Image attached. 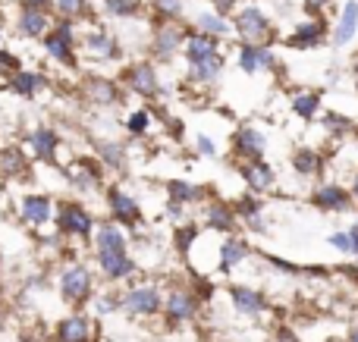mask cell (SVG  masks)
Listing matches in <instances>:
<instances>
[{
	"instance_id": "cell-1",
	"label": "cell",
	"mask_w": 358,
	"mask_h": 342,
	"mask_svg": "<svg viewBox=\"0 0 358 342\" xmlns=\"http://www.w3.org/2000/svg\"><path fill=\"white\" fill-rule=\"evenodd\" d=\"M236 29H239V35L245 38V44H261L267 35H271V22H267L264 13L255 10V6H248V10L239 13Z\"/></svg>"
},
{
	"instance_id": "cell-2",
	"label": "cell",
	"mask_w": 358,
	"mask_h": 342,
	"mask_svg": "<svg viewBox=\"0 0 358 342\" xmlns=\"http://www.w3.org/2000/svg\"><path fill=\"white\" fill-rule=\"evenodd\" d=\"M60 289L69 302H85L88 292H92V274H88L85 267H79V264H73V267L63 270Z\"/></svg>"
},
{
	"instance_id": "cell-3",
	"label": "cell",
	"mask_w": 358,
	"mask_h": 342,
	"mask_svg": "<svg viewBox=\"0 0 358 342\" xmlns=\"http://www.w3.org/2000/svg\"><path fill=\"white\" fill-rule=\"evenodd\" d=\"M315 205L321 207V211L343 214V211H349V207L355 205V198H352V192H346L343 186H334V182H327V186H321L315 192Z\"/></svg>"
},
{
	"instance_id": "cell-4",
	"label": "cell",
	"mask_w": 358,
	"mask_h": 342,
	"mask_svg": "<svg viewBox=\"0 0 358 342\" xmlns=\"http://www.w3.org/2000/svg\"><path fill=\"white\" fill-rule=\"evenodd\" d=\"M123 305H126V311L129 314L145 318V314H155L157 308H161V295H157L155 286H138V289H132V292L126 295Z\"/></svg>"
},
{
	"instance_id": "cell-5",
	"label": "cell",
	"mask_w": 358,
	"mask_h": 342,
	"mask_svg": "<svg viewBox=\"0 0 358 342\" xmlns=\"http://www.w3.org/2000/svg\"><path fill=\"white\" fill-rule=\"evenodd\" d=\"M44 47H48V54L54 60H63V63L73 60V29H69V22H60L57 31H48L44 35Z\"/></svg>"
},
{
	"instance_id": "cell-6",
	"label": "cell",
	"mask_w": 358,
	"mask_h": 342,
	"mask_svg": "<svg viewBox=\"0 0 358 342\" xmlns=\"http://www.w3.org/2000/svg\"><path fill=\"white\" fill-rule=\"evenodd\" d=\"M324 35H327V25H324L321 19H311V22H302V25H299V29L289 35V47H296V50L317 47V44L324 41Z\"/></svg>"
},
{
	"instance_id": "cell-7",
	"label": "cell",
	"mask_w": 358,
	"mask_h": 342,
	"mask_svg": "<svg viewBox=\"0 0 358 342\" xmlns=\"http://www.w3.org/2000/svg\"><path fill=\"white\" fill-rule=\"evenodd\" d=\"M60 230L73 232V236H88V232H92V217H88V211L85 207H79V205H63Z\"/></svg>"
},
{
	"instance_id": "cell-8",
	"label": "cell",
	"mask_w": 358,
	"mask_h": 342,
	"mask_svg": "<svg viewBox=\"0 0 358 342\" xmlns=\"http://www.w3.org/2000/svg\"><path fill=\"white\" fill-rule=\"evenodd\" d=\"M98 264L110 280H123V276H129L136 270V264L129 261L126 251H98Z\"/></svg>"
},
{
	"instance_id": "cell-9",
	"label": "cell",
	"mask_w": 358,
	"mask_h": 342,
	"mask_svg": "<svg viewBox=\"0 0 358 342\" xmlns=\"http://www.w3.org/2000/svg\"><path fill=\"white\" fill-rule=\"evenodd\" d=\"M355 31H358V0H349V3L343 6L340 22H336V29H334V44L336 47L349 44L355 38Z\"/></svg>"
},
{
	"instance_id": "cell-10",
	"label": "cell",
	"mask_w": 358,
	"mask_h": 342,
	"mask_svg": "<svg viewBox=\"0 0 358 342\" xmlns=\"http://www.w3.org/2000/svg\"><path fill=\"white\" fill-rule=\"evenodd\" d=\"M239 66L242 73H258V69H271L273 66V54L261 44H245L239 50Z\"/></svg>"
},
{
	"instance_id": "cell-11",
	"label": "cell",
	"mask_w": 358,
	"mask_h": 342,
	"mask_svg": "<svg viewBox=\"0 0 358 342\" xmlns=\"http://www.w3.org/2000/svg\"><path fill=\"white\" fill-rule=\"evenodd\" d=\"M242 176H245V182H248V188H252V192H267V188L273 186V170H271V163H264V161L245 163Z\"/></svg>"
},
{
	"instance_id": "cell-12",
	"label": "cell",
	"mask_w": 358,
	"mask_h": 342,
	"mask_svg": "<svg viewBox=\"0 0 358 342\" xmlns=\"http://www.w3.org/2000/svg\"><path fill=\"white\" fill-rule=\"evenodd\" d=\"M110 211H113V217H117L120 223H129V226L138 223V205H136V198H129V195L120 192V188H113V192H110Z\"/></svg>"
},
{
	"instance_id": "cell-13",
	"label": "cell",
	"mask_w": 358,
	"mask_h": 342,
	"mask_svg": "<svg viewBox=\"0 0 358 342\" xmlns=\"http://www.w3.org/2000/svg\"><path fill=\"white\" fill-rule=\"evenodd\" d=\"M236 148H239V154H245L248 161H261V154H264L267 142H264V135H261L258 129L245 126V129L236 135Z\"/></svg>"
},
{
	"instance_id": "cell-14",
	"label": "cell",
	"mask_w": 358,
	"mask_h": 342,
	"mask_svg": "<svg viewBox=\"0 0 358 342\" xmlns=\"http://www.w3.org/2000/svg\"><path fill=\"white\" fill-rule=\"evenodd\" d=\"M19 31L29 38H41L48 35V13L44 10H35V6H25L19 13Z\"/></svg>"
},
{
	"instance_id": "cell-15",
	"label": "cell",
	"mask_w": 358,
	"mask_h": 342,
	"mask_svg": "<svg viewBox=\"0 0 358 342\" xmlns=\"http://www.w3.org/2000/svg\"><path fill=\"white\" fill-rule=\"evenodd\" d=\"M185 54H189L192 63L217 57V41H214V35H204V31H198V35L185 38Z\"/></svg>"
},
{
	"instance_id": "cell-16",
	"label": "cell",
	"mask_w": 358,
	"mask_h": 342,
	"mask_svg": "<svg viewBox=\"0 0 358 342\" xmlns=\"http://www.w3.org/2000/svg\"><path fill=\"white\" fill-rule=\"evenodd\" d=\"M22 217H25V223H31V226L48 223V217H50V198H44V195H29V198L22 201Z\"/></svg>"
},
{
	"instance_id": "cell-17",
	"label": "cell",
	"mask_w": 358,
	"mask_h": 342,
	"mask_svg": "<svg viewBox=\"0 0 358 342\" xmlns=\"http://www.w3.org/2000/svg\"><path fill=\"white\" fill-rule=\"evenodd\" d=\"M60 342H88L92 339V324L85 318H66L57 330Z\"/></svg>"
},
{
	"instance_id": "cell-18",
	"label": "cell",
	"mask_w": 358,
	"mask_h": 342,
	"mask_svg": "<svg viewBox=\"0 0 358 342\" xmlns=\"http://www.w3.org/2000/svg\"><path fill=\"white\" fill-rule=\"evenodd\" d=\"M233 302H236V308H239L242 314H261L267 308V299L261 292H252V289H242V286H236L233 289Z\"/></svg>"
},
{
	"instance_id": "cell-19",
	"label": "cell",
	"mask_w": 358,
	"mask_h": 342,
	"mask_svg": "<svg viewBox=\"0 0 358 342\" xmlns=\"http://www.w3.org/2000/svg\"><path fill=\"white\" fill-rule=\"evenodd\" d=\"M195 314V299L189 292H173L167 299V320H189Z\"/></svg>"
},
{
	"instance_id": "cell-20",
	"label": "cell",
	"mask_w": 358,
	"mask_h": 342,
	"mask_svg": "<svg viewBox=\"0 0 358 342\" xmlns=\"http://www.w3.org/2000/svg\"><path fill=\"white\" fill-rule=\"evenodd\" d=\"M129 85L136 88L138 94H145V98H151V94H157V73L151 66H136L129 73Z\"/></svg>"
},
{
	"instance_id": "cell-21",
	"label": "cell",
	"mask_w": 358,
	"mask_h": 342,
	"mask_svg": "<svg viewBox=\"0 0 358 342\" xmlns=\"http://www.w3.org/2000/svg\"><path fill=\"white\" fill-rule=\"evenodd\" d=\"M321 154H317L315 148H299L296 154H292V167H296V173L302 176H317L321 173Z\"/></svg>"
},
{
	"instance_id": "cell-22",
	"label": "cell",
	"mask_w": 358,
	"mask_h": 342,
	"mask_svg": "<svg viewBox=\"0 0 358 342\" xmlns=\"http://www.w3.org/2000/svg\"><path fill=\"white\" fill-rule=\"evenodd\" d=\"M317 107H321V94L317 91H296L292 94V110L302 119H315Z\"/></svg>"
},
{
	"instance_id": "cell-23",
	"label": "cell",
	"mask_w": 358,
	"mask_h": 342,
	"mask_svg": "<svg viewBox=\"0 0 358 342\" xmlns=\"http://www.w3.org/2000/svg\"><path fill=\"white\" fill-rule=\"evenodd\" d=\"M98 251H126V236L120 226H101L98 230Z\"/></svg>"
},
{
	"instance_id": "cell-24",
	"label": "cell",
	"mask_w": 358,
	"mask_h": 342,
	"mask_svg": "<svg viewBox=\"0 0 358 342\" xmlns=\"http://www.w3.org/2000/svg\"><path fill=\"white\" fill-rule=\"evenodd\" d=\"M248 255V245L245 242H239V239H229V242H223L220 245V270L227 274L233 264H239L242 258Z\"/></svg>"
},
{
	"instance_id": "cell-25",
	"label": "cell",
	"mask_w": 358,
	"mask_h": 342,
	"mask_svg": "<svg viewBox=\"0 0 358 342\" xmlns=\"http://www.w3.org/2000/svg\"><path fill=\"white\" fill-rule=\"evenodd\" d=\"M31 148H35L38 157H44V161H54V157H57V135L50 129H38L35 135H31Z\"/></svg>"
},
{
	"instance_id": "cell-26",
	"label": "cell",
	"mask_w": 358,
	"mask_h": 342,
	"mask_svg": "<svg viewBox=\"0 0 358 342\" xmlns=\"http://www.w3.org/2000/svg\"><path fill=\"white\" fill-rule=\"evenodd\" d=\"M223 69V60L220 57H210V60H198L192 63V79L195 82H214Z\"/></svg>"
},
{
	"instance_id": "cell-27",
	"label": "cell",
	"mask_w": 358,
	"mask_h": 342,
	"mask_svg": "<svg viewBox=\"0 0 358 342\" xmlns=\"http://www.w3.org/2000/svg\"><path fill=\"white\" fill-rule=\"evenodd\" d=\"M85 47H88V54L98 57V60H110V57H117V41L107 38V35H92Z\"/></svg>"
},
{
	"instance_id": "cell-28",
	"label": "cell",
	"mask_w": 358,
	"mask_h": 342,
	"mask_svg": "<svg viewBox=\"0 0 358 342\" xmlns=\"http://www.w3.org/2000/svg\"><path fill=\"white\" fill-rule=\"evenodd\" d=\"M330 245L336 251H343V255H358V226H349L346 232H334Z\"/></svg>"
},
{
	"instance_id": "cell-29",
	"label": "cell",
	"mask_w": 358,
	"mask_h": 342,
	"mask_svg": "<svg viewBox=\"0 0 358 342\" xmlns=\"http://www.w3.org/2000/svg\"><path fill=\"white\" fill-rule=\"evenodd\" d=\"M66 176H69V182H73V186H79V188H88V186H94V182H98V173H94L92 163H76V167L66 170Z\"/></svg>"
},
{
	"instance_id": "cell-30",
	"label": "cell",
	"mask_w": 358,
	"mask_h": 342,
	"mask_svg": "<svg viewBox=\"0 0 358 342\" xmlns=\"http://www.w3.org/2000/svg\"><path fill=\"white\" fill-rule=\"evenodd\" d=\"M179 41H182V35H179V29H170V25H164L161 29V35H157V54L161 57H170L173 50L179 47Z\"/></svg>"
},
{
	"instance_id": "cell-31",
	"label": "cell",
	"mask_w": 358,
	"mask_h": 342,
	"mask_svg": "<svg viewBox=\"0 0 358 342\" xmlns=\"http://www.w3.org/2000/svg\"><path fill=\"white\" fill-rule=\"evenodd\" d=\"M41 75L38 73H16V79H13V91L22 94V98H29V94H35V88L41 85Z\"/></svg>"
},
{
	"instance_id": "cell-32",
	"label": "cell",
	"mask_w": 358,
	"mask_h": 342,
	"mask_svg": "<svg viewBox=\"0 0 358 342\" xmlns=\"http://www.w3.org/2000/svg\"><path fill=\"white\" fill-rule=\"evenodd\" d=\"M88 94H92L98 104H110V101H117V85L104 82V79H94L92 85H88Z\"/></svg>"
},
{
	"instance_id": "cell-33",
	"label": "cell",
	"mask_w": 358,
	"mask_h": 342,
	"mask_svg": "<svg viewBox=\"0 0 358 342\" xmlns=\"http://www.w3.org/2000/svg\"><path fill=\"white\" fill-rule=\"evenodd\" d=\"M167 192H170V198H173L176 205H185V201H195L198 195H201L195 186H189V182H179V179L170 182V186H167Z\"/></svg>"
},
{
	"instance_id": "cell-34",
	"label": "cell",
	"mask_w": 358,
	"mask_h": 342,
	"mask_svg": "<svg viewBox=\"0 0 358 342\" xmlns=\"http://www.w3.org/2000/svg\"><path fill=\"white\" fill-rule=\"evenodd\" d=\"M208 223L214 226V230H229V226H233V211H229L227 205H210Z\"/></svg>"
},
{
	"instance_id": "cell-35",
	"label": "cell",
	"mask_w": 358,
	"mask_h": 342,
	"mask_svg": "<svg viewBox=\"0 0 358 342\" xmlns=\"http://www.w3.org/2000/svg\"><path fill=\"white\" fill-rule=\"evenodd\" d=\"M198 29H201L204 35H227L229 25L223 22V16H208V13H204V16H198Z\"/></svg>"
},
{
	"instance_id": "cell-36",
	"label": "cell",
	"mask_w": 358,
	"mask_h": 342,
	"mask_svg": "<svg viewBox=\"0 0 358 342\" xmlns=\"http://www.w3.org/2000/svg\"><path fill=\"white\" fill-rule=\"evenodd\" d=\"M324 129L334 132V135H346V132H352V123L346 117H340V113H327L324 117Z\"/></svg>"
},
{
	"instance_id": "cell-37",
	"label": "cell",
	"mask_w": 358,
	"mask_h": 342,
	"mask_svg": "<svg viewBox=\"0 0 358 342\" xmlns=\"http://www.w3.org/2000/svg\"><path fill=\"white\" fill-rule=\"evenodd\" d=\"M54 6L63 16H79V13L85 10V0H54Z\"/></svg>"
},
{
	"instance_id": "cell-38",
	"label": "cell",
	"mask_w": 358,
	"mask_h": 342,
	"mask_svg": "<svg viewBox=\"0 0 358 342\" xmlns=\"http://www.w3.org/2000/svg\"><path fill=\"white\" fill-rule=\"evenodd\" d=\"M107 6H110V13H117V16H132V13L138 10L136 0H107Z\"/></svg>"
},
{
	"instance_id": "cell-39",
	"label": "cell",
	"mask_w": 358,
	"mask_h": 342,
	"mask_svg": "<svg viewBox=\"0 0 358 342\" xmlns=\"http://www.w3.org/2000/svg\"><path fill=\"white\" fill-rule=\"evenodd\" d=\"M148 123H151V117H148L145 110L132 113V119H129V132H132V135H142V132L148 129Z\"/></svg>"
},
{
	"instance_id": "cell-40",
	"label": "cell",
	"mask_w": 358,
	"mask_h": 342,
	"mask_svg": "<svg viewBox=\"0 0 358 342\" xmlns=\"http://www.w3.org/2000/svg\"><path fill=\"white\" fill-rule=\"evenodd\" d=\"M101 157H104V161H110L113 167H120V163H123V151H120V144H101Z\"/></svg>"
},
{
	"instance_id": "cell-41",
	"label": "cell",
	"mask_w": 358,
	"mask_h": 342,
	"mask_svg": "<svg viewBox=\"0 0 358 342\" xmlns=\"http://www.w3.org/2000/svg\"><path fill=\"white\" fill-rule=\"evenodd\" d=\"M236 211H239L242 217L255 220V217H258V211H261V207H258V201H255V198H242L239 205H236Z\"/></svg>"
},
{
	"instance_id": "cell-42",
	"label": "cell",
	"mask_w": 358,
	"mask_h": 342,
	"mask_svg": "<svg viewBox=\"0 0 358 342\" xmlns=\"http://www.w3.org/2000/svg\"><path fill=\"white\" fill-rule=\"evenodd\" d=\"M192 239H195V226H189V230L179 232V236H176V245H179V248H189Z\"/></svg>"
},
{
	"instance_id": "cell-43",
	"label": "cell",
	"mask_w": 358,
	"mask_h": 342,
	"mask_svg": "<svg viewBox=\"0 0 358 342\" xmlns=\"http://www.w3.org/2000/svg\"><path fill=\"white\" fill-rule=\"evenodd\" d=\"M198 151H201L204 157H214V154H217V148H214V144H210V138H204V135L198 138Z\"/></svg>"
},
{
	"instance_id": "cell-44",
	"label": "cell",
	"mask_w": 358,
	"mask_h": 342,
	"mask_svg": "<svg viewBox=\"0 0 358 342\" xmlns=\"http://www.w3.org/2000/svg\"><path fill=\"white\" fill-rule=\"evenodd\" d=\"M157 6H161V13H170V16L179 13V0H157Z\"/></svg>"
},
{
	"instance_id": "cell-45",
	"label": "cell",
	"mask_w": 358,
	"mask_h": 342,
	"mask_svg": "<svg viewBox=\"0 0 358 342\" xmlns=\"http://www.w3.org/2000/svg\"><path fill=\"white\" fill-rule=\"evenodd\" d=\"M327 6V0H305V10L308 13H321Z\"/></svg>"
},
{
	"instance_id": "cell-46",
	"label": "cell",
	"mask_w": 358,
	"mask_h": 342,
	"mask_svg": "<svg viewBox=\"0 0 358 342\" xmlns=\"http://www.w3.org/2000/svg\"><path fill=\"white\" fill-rule=\"evenodd\" d=\"M0 66H6V69H16L19 63H16V57H10V54H3V50H0Z\"/></svg>"
},
{
	"instance_id": "cell-47",
	"label": "cell",
	"mask_w": 358,
	"mask_h": 342,
	"mask_svg": "<svg viewBox=\"0 0 358 342\" xmlns=\"http://www.w3.org/2000/svg\"><path fill=\"white\" fill-rule=\"evenodd\" d=\"M233 3H236V0H214V6L220 10V16H223L227 10H233Z\"/></svg>"
},
{
	"instance_id": "cell-48",
	"label": "cell",
	"mask_w": 358,
	"mask_h": 342,
	"mask_svg": "<svg viewBox=\"0 0 358 342\" xmlns=\"http://www.w3.org/2000/svg\"><path fill=\"white\" fill-rule=\"evenodd\" d=\"M50 0H25V6H35V10H44Z\"/></svg>"
},
{
	"instance_id": "cell-49",
	"label": "cell",
	"mask_w": 358,
	"mask_h": 342,
	"mask_svg": "<svg viewBox=\"0 0 358 342\" xmlns=\"http://www.w3.org/2000/svg\"><path fill=\"white\" fill-rule=\"evenodd\" d=\"M352 198L358 201V173H355V179H352Z\"/></svg>"
},
{
	"instance_id": "cell-50",
	"label": "cell",
	"mask_w": 358,
	"mask_h": 342,
	"mask_svg": "<svg viewBox=\"0 0 358 342\" xmlns=\"http://www.w3.org/2000/svg\"><path fill=\"white\" fill-rule=\"evenodd\" d=\"M349 342H358V324L352 327V333H349Z\"/></svg>"
}]
</instances>
